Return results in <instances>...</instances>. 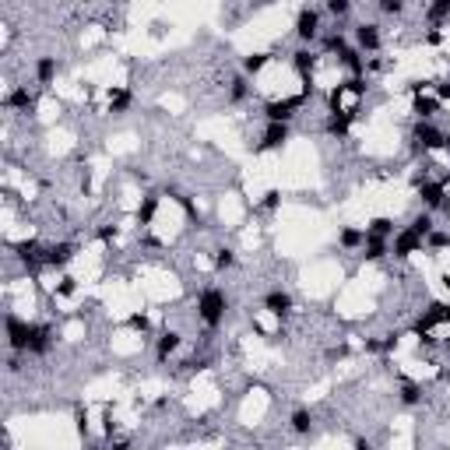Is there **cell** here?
Masks as SVG:
<instances>
[{"label": "cell", "mask_w": 450, "mask_h": 450, "mask_svg": "<svg viewBox=\"0 0 450 450\" xmlns=\"http://www.w3.org/2000/svg\"><path fill=\"white\" fill-rule=\"evenodd\" d=\"M225 310H229V299H225V292H222V289H215V285H211V289H204V292L197 296V317H201L211 331L225 320Z\"/></svg>", "instance_id": "cell-1"}, {"label": "cell", "mask_w": 450, "mask_h": 450, "mask_svg": "<svg viewBox=\"0 0 450 450\" xmlns=\"http://www.w3.org/2000/svg\"><path fill=\"white\" fill-rule=\"evenodd\" d=\"M53 341H57V327L39 320V324H32V338H29V352L25 355H50Z\"/></svg>", "instance_id": "cell-2"}, {"label": "cell", "mask_w": 450, "mask_h": 450, "mask_svg": "<svg viewBox=\"0 0 450 450\" xmlns=\"http://www.w3.org/2000/svg\"><path fill=\"white\" fill-rule=\"evenodd\" d=\"M296 39L299 43H313V39H320V11L317 8H303L299 15H296Z\"/></svg>", "instance_id": "cell-3"}, {"label": "cell", "mask_w": 450, "mask_h": 450, "mask_svg": "<svg viewBox=\"0 0 450 450\" xmlns=\"http://www.w3.org/2000/svg\"><path fill=\"white\" fill-rule=\"evenodd\" d=\"M289 123H282V120H267V130H264V137H260V144L253 148V151H278L285 141H289Z\"/></svg>", "instance_id": "cell-4"}, {"label": "cell", "mask_w": 450, "mask_h": 450, "mask_svg": "<svg viewBox=\"0 0 450 450\" xmlns=\"http://www.w3.org/2000/svg\"><path fill=\"white\" fill-rule=\"evenodd\" d=\"M306 103V96H292V99H275V103H267L264 106V117L267 120H282V123H289L292 117H296V110Z\"/></svg>", "instance_id": "cell-5"}, {"label": "cell", "mask_w": 450, "mask_h": 450, "mask_svg": "<svg viewBox=\"0 0 450 450\" xmlns=\"http://www.w3.org/2000/svg\"><path fill=\"white\" fill-rule=\"evenodd\" d=\"M422 246H426V239H422L415 229H408V225H405L401 232H394V243H391L394 257H401V260H405V257H412V253H419Z\"/></svg>", "instance_id": "cell-6"}, {"label": "cell", "mask_w": 450, "mask_h": 450, "mask_svg": "<svg viewBox=\"0 0 450 450\" xmlns=\"http://www.w3.org/2000/svg\"><path fill=\"white\" fill-rule=\"evenodd\" d=\"M292 70L306 81V96H310V81H313V70H317V53H313L306 43L292 53Z\"/></svg>", "instance_id": "cell-7"}, {"label": "cell", "mask_w": 450, "mask_h": 450, "mask_svg": "<svg viewBox=\"0 0 450 450\" xmlns=\"http://www.w3.org/2000/svg\"><path fill=\"white\" fill-rule=\"evenodd\" d=\"M352 39H355V46L359 50H366V53H377L380 50V25L377 22H363V25H355V32H352Z\"/></svg>", "instance_id": "cell-8"}, {"label": "cell", "mask_w": 450, "mask_h": 450, "mask_svg": "<svg viewBox=\"0 0 450 450\" xmlns=\"http://www.w3.org/2000/svg\"><path fill=\"white\" fill-rule=\"evenodd\" d=\"M415 187H419L422 204H426L429 211H440V204H443V197H447V187L436 183V179H415Z\"/></svg>", "instance_id": "cell-9"}, {"label": "cell", "mask_w": 450, "mask_h": 450, "mask_svg": "<svg viewBox=\"0 0 450 450\" xmlns=\"http://www.w3.org/2000/svg\"><path fill=\"white\" fill-rule=\"evenodd\" d=\"M74 253H77V246L74 243H50L46 246V267H67L70 260H74Z\"/></svg>", "instance_id": "cell-10"}, {"label": "cell", "mask_w": 450, "mask_h": 450, "mask_svg": "<svg viewBox=\"0 0 450 450\" xmlns=\"http://www.w3.org/2000/svg\"><path fill=\"white\" fill-rule=\"evenodd\" d=\"M264 310H267V313H275V317H289V313H292V296H289V292H282V289L267 292V296H264Z\"/></svg>", "instance_id": "cell-11"}, {"label": "cell", "mask_w": 450, "mask_h": 450, "mask_svg": "<svg viewBox=\"0 0 450 450\" xmlns=\"http://www.w3.org/2000/svg\"><path fill=\"white\" fill-rule=\"evenodd\" d=\"M179 345H183L179 331H162V334H158V345H155V359H158V363H165V359H169Z\"/></svg>", "instance_id": "cell-12"}, {"label": "cell", "mask_w": 450, "mask_h": 450, "mask_svg": "<svg viewBox=\"0 0 450 450\" xmlns=\"http://www.w3.org/2000/svg\"><path fill=\"white\" fill-rule=\"evenodd\" d=\"M387 253H391L387 239H384V236H370V232H366V243H363V257H366V260H384Z\"/></svg>", "instance_id": "cell-13"}, {"label": "cell", "mask_w": 450, "mask_h": 450, "mask_svg": "<svg viewBox=\"0 0 450 450\" xmlns=\"http://www.w3.org/2000/svg\"><path fill=\"white\" fill-rule=\"evenodd\" d=\"M363 243H366V229L348 225V229H341V232H338V246H341V250H359Z\"/></svg>", "instance_id": "cell-14"}, {"label": "cell", "mask_w": 450, "mask_h": 450, "mask_svg": "<svg viewBox=\"0 0 450 450\" xmlns=\"http://www.w3.org/2000/svg\"><path fill=\"white\" fill-rule=\"evenodd\" d=\"M436 110H440V99H433V96H415V99H412V113H415L419 120H433Z\"/></svg>", "instance_id": "cell-15"}, {"label": "cell", "mask_w": 450, "mask_h": 450, "mask_svg": "<svg viewBox=\"0 0 450 450\" xmlns=\"http://www.w3.org/2000/svg\"><path fill=\"white\" fill-rule=\"evenodd\" d=\"M130 103H134V96H130V88H110V113H127L130 110Z\"/></svg>", "instance_id": "cell-16"}, {"label": "cell", "mask_w": 450, "mask_h": 450, "mask_svg": "<svg viewBox=\"0 0 450 450\" xmlns=\"http://www.w3.org/2000/svg\"><path fill=\"white\" fill-rule=\"evenodd\" d=\"M57 70H60L57 57H39V60H36V81H39V84H50V81L57 77Z\"/></svg>", "instance_id": "cell-17"}, {"label": "cell", "mask_w": 450, "mask_h": 450, "mask_svg": "<svg viewBox=\"0 0 450 450\" xmlns=\"http://www.w3.org/2000/svg\"><path fill=\"white\" fill-rule=\"evenodd\" d=\"M155 211H158V194H144V197H141V204H137V225H141V229H144V225H151Z\"/></svg>", "instance_id": "cell-18"}, {"label": "cell", "mask_w": 450, "mask_h": 450, "mask_svg": "<svg viewBox=\"0 0 450 450\" xmlns=\"http://www.w3.org/2000/svg\"><path fill=\"white\" fill-rule=\"evenodd\" d=\"M289 426H292V433H299V436L310 433V429H313V412H310V408H296L292 419H289Z\"/></svg>", "instance_id": "cell-19"}, {"label": "cell", "mask_w": 450, "mask_h": 450, "mask_svg": "<svg viewBox=\"0 0 450 450\" xmlns=\"http://www.w3.org/2000/svg\"><path fill=\"white\" fill-rule=\"evenodd\" d=\"M408 229H415V232H419V236H422V239H426V236H429V232H433V229H436V225H433V211H429V208H426V211H422V215H415V218H412V225H408Z\"/></svg>", "instance_id": "cell-20"}, {"label": "cell", "mask_w": 450, "mask_h": 450, "mask_svg": "<svg viewBox=\"0 0 450 450\" xmlns=\"http://www.w3.org/2000/svg\"><path fill=\"white\" fill-rule=\"evenodd\" d=\"M324 11L331 18H348L352 15V0H324Z\"/></svg>", "instance_id": "cell-21"}, {"label": "cell", "mask_w": 450, "mask_h": 450, "mask_svg": "<svg viewBox=\"0 0 450 450\" xmlns=\"http://www.w3.org/2000/svg\"><path fill=\"white\" fill-rule=\"evenodd\" d=\"M366 232H370V236H384V239H391V236H394V222L380 215V218H373V222H370V229H366Z\"/></svg>", "instance_id": "cell-22"}, {"label": "cell", "mask_w": 450, "mask_h": 450, "mask_svg": "<svg viewBox=\"0 0 450 450\" xmlns=\"http://www.w3.org/2000/svg\"><path fill=\"white\" fill-rule=\"evenodd\" d=\"M246 96H250L246 77H232V84H229V103H243Z\"/></svg>", "instance_id": "cell-23"}, {"label": "cell", "mask_w": 450, "mask_h": 450, "mask_svg": "<svg viewBox=\"0 0 450 450\" xmlns=\"http://www.w3.org/2000/svg\"><path fill=\"white\" fill-rule=\"evenodd\" d=\"M264 67H267V53H250L243 60V74H260Z\"/></svg>", "instance_id": "cell-24"}, {"label": "cell", "mask_w": 450, "mask_h": 450, "mask_svg": "<svg viewBox=\"0 0 450 450\" xmlns=\"http://www.w3.org/2000/svg\"><path fill=\"white\" fill-rule=\"evenodd\" d=\"M419 401H422V387L412 384V380H405L401 384V405H419Z\"/></svg>", "instance_id": "cell-25"}, {"label": "cell", "mask_w": 450, "mask_h": 450, "mask_svg": "<svg viewBox=\"0 0 450 450\" xmlns=\"http://www.w3.org/2000/svg\"><path fill=\"white\" fill-rule=\"evenodd\" d=\"M232 264H236V253H232L229 246L215 250V267H218V271H225V267H232Z\"/></svg>", "instance_id": "cell-26"}, {"label": "cell", "mask_w": 450, "mask_h": 450, "mask_svg": "<svg viewBox=\"0 0 450 450\" xmlns=\"http://www.w3.org/2000/svg\"><path fill=\"white\" fill-rule=\"evenodd\" d=\"M384 15H401L405 11V0H377Z\"/></svg>", "instance_id": "cell-27"}, {"label": "cell", "mask_w": 450, "mask_h": 450, "mask_svg": "<svg viewBox=\"0 0 450 450\" xmlns=\"http://www.w3.org/2000/svg\"><path fill=\"white\" fill-rule=\"evenodd\" d=\"M130 327H134V331H141V334H148V331H151V324H148V317H144V313H134V317H130Z\"/></svg>", "instance_id": "cell-28"}, {"label": "cell", "mask_w": 450, "mask_h": 450, "mask_svg": "<svg viewBox=\"0 0 450 450\" xmlns=\"http://www.w3.org/2000/svg\"><path fill=\"white\" fill-rule=\"evenodd\" d=\"M278 201H282V194H278V190H267V194H264V208H267V211H275V208H278Z\"/></svg>", "instance_id": "cell-29"}, {"label": "cell", "mask_w": 450, "mask_h": 450, "mask_svg": "<svg viewBox=\"0 0 450 450\" xmlns=\"http://www.w3.org/2000/svg\"><path fill=\"white\" fill-rule=\"evenodd\" d=\"M436 99H450V81H440L436 84Z\"/></svg>", "instance_id": "cell-30"}, {"label": "cell", "mask_w": 450, "mask_h": 450, "mask_svg": "<svg viewBox=\"0 0 450 450\" xmlns=\"http://www.w3.org/2000/svg\"><path fill=\"white\" fill-rule=\"evenodd\" d=\"M440 211H443V215H447V218H450V194H447V197H443V204H440Z\"/></svg>", "instance_id": "cell-31"}, {"label": "cell", "mask_w": 450, "mask_h": 450, "mask_svg": "<svg viewBox=\"0 0 450 450\" xmlns=\"http://www.w3.org/2000/svg\"><path fill=\"white\" fill-rule=\"evenodd\" d=\"M443 348H447V355H450V338H447V341H443Z\"/></svg>", "instance_id": "cell-32"}, {"label": "cell", "mask_w": 450, "mask_h": 450, "mask_svg": "<svg viewBox=\"0 0 450 450\" xmlns=\"http://www.w3.org/2000/svg\"><path fill=\"white\" fill-rule=\"evenodd\" d=\"M264 4H271V0H264Z\"/></svg>", "instance_id": "cell-33"}]
</instances>
